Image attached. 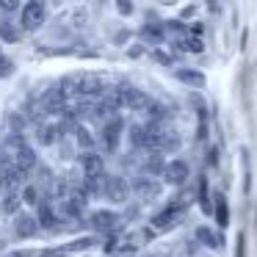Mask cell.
<instances>
[{
	"mask_svg": "<svg viewBox=\"0 0 257 257\" xmlns=\"http://www.w3.org/2000/svg\"><path fill=\"white\" fill-rule=\"evenodd\" d=\"M23 202H25V205H42V199H39V188H36V185H25V191H23Z\"/></svg>",
	"mask_w": 257,
	"mask_h": 257,
	"instance_id": "obj_19",
	"label": "cell"
},
{
	"mask_svg": "<svg viewBox=\"0 0 257 257\" xmlns=\"http://www.w3.org/2000/svg\"><path fill=\"white\" fill-rule=\"evenodd\" d=\"M6 147H9V152L14 150V155H17V152H20V150H25L28 144H25V136L20 133V130H12V133L6 136Z\"/></svg>",
	"mask_w": 257,
	"mask_h": 257,
	"instance_id": "obj_16",
	"label": "cell"
},
{
	"mask_svg": "<svg viewBox=\"0 0 257 257\" xmlns=\"http://www.w3.org/2000/svg\"><path fill=\"white\" fill-rule=\"evenodd\" d=\"M141 36H144V39H152V42L163 39V23H147L144 28H141Z\"/></svg>",
	"mask_w": 257,
	"mask_h": 257,
	"instance_id": "obj_17",
	"label": "cell"
},
{
	"mask_svg": "<svg viewBox=\"0 0 257 257\" xmlns=\"http://www.w3.org/2000/svg\"><path fill=\"white\" fill-rule=\"evenodd\" d=\"M122 130H124V122H122V119H108V122L102 124L100 139H102V147H105L108 152H113V150L119 147V141H122Z\"/></svg>",
	"mask_w": 257,
	"mask_h": 257,
	"instance_id": "obj_1",
	"label": "cell"
},
{
	"mask_svg": "<svg viewBox=\"0 0 257 257\" xmlns=\"http://www.w3.org/2000/svg\"><path fill=\"white\" fill-rule=\"evenodd\" d=\"M9 257H31V251H14V254H9Z\"/></svg>",
	"mask_w": 257,
	"mask_h": 257,
	"instance_id": "obj_32",
	"label": "cell"
},
{
	"mask_svg": "<svg viewBox=\"0 0 257 257\" xmlns=\"http://www.w3.org/2000/svg\"><path fill=\"white\" fill-rule=\"evenodd\" d=\"M147 169H150V172H166V163H163V155L161 152H155V155L150 158V161H147Z\"/></svg>",
	"mask_w": 257,
	"mask_h": 257,
	"instance_id": "obj_23",
	"label": "cell"
},
{
	"mask_svg": "<svg viewBox=\"0 0 257 257\" xmlns=\"http://www.w3.org/2000/svg\"><path fill=\"white\" fill-rule=\"evenodd\" d=\"M196 240H199V243H205V246H210V249H218V246H221V238H218L213 229H207V227L196 229Z\"/></svg>",
	"mask_w": 257,
	"mask_h": 257,
	"instance_id": "obj_14",
	"label": "cell"
},
{
	"mask_svg": "<svg viewBox=\"0 0 257 257\" xmlns=\"http://www.w3.org/2000/svg\"><path fill=\"white\" fill-rule=\"evenodd\" d=\"M199 205H202V210H205V213H210V194H207V183H205V180L199 183Z\"/></svg>",
	"mask_w": 257,
	"mask_h": 257,
	"instance_id": "obj_24",
	"label": "cell"
},
{
	"mask_svg": "<svg viewBox=\"0 0 257 257\" xmlns=\"http://www.w3.org/2000/svg\"><path fill=\"white\" fill-rule=\"evenodd\" d=\"M36 218H39V224H42L45 229H56V227H58V221H61V213H58V210H56V207H53L47 199H42Z\"/></svg>",
	"mask_w": 257,
	"mask_h": 257,
	"instance_id": "obj_4",
	"label": "cell"
},
{
	"mask_svg": "<svg viewBox=\"0 0 257 257\" xmlns=\"http://www.w3.org/2000/svg\"><path fill=\"white\" fill-rule=\"evenodd\" d=\"M169 28H172V31H183V25H180L177 20H169Z\"/></svg>",
	"mask_w": 257,
	"mask_h": 257,
	"instance_id": "obj_31",
	"label": "cell"
},
{
	"mask_svg": "<svg viewBox=\"0 0 257 257\" xmlns=\"http://www.w3.org/2000/svg\"><path fill=\"white\" fill-rule=\"evenodd\" d=\"M0 75H12V61H6L3 56H0Z\"/></svg>",
	"mask_w": 257,
	"mask_h": 257,
	"instance_id": "obj_27",
	"label": "cell"
},
{
	"mask_svg": "<svg viewBox=\"0 0 257 257\" xmlns=\"http://www.w3.org/2000/svg\"><path fill=\"white\" fill-rule=\"evenodd\" d=\"M127 194H130V185L124 183L122 177H108V183H105V196L111 202H124Z\"/></svg>",
	"mask_w": 257,
	"mask_h": 257,
	"instance_id": "obj_5",
	"label": "cell"
},
{
	"mask_svg": "<svg viewBox=\"0 0 257 257\" xmlns=\"http://www.w3.org/2000/svg\"><path fill=\"white\" fill-rule=\"evenodd\" d=\"M0 39H6V42H17V39H20V31L14 28V25H9V23H0Z\"/></svg>",
	"mask_w": 257,
	"mask_h": 257,
	"instance_id": "obj_21",
	"label": "cell"
},
{
	"mask_svg": "<svg viewBox=\"0 0 257 257\" xmlns=\"http://www.w3.org/2000/svg\"><path fill=\"white\" fill-rule=\"evenodd\" d=\"M14 166H17L23 174H28L31 169L39 166V158H36V152L31 150V147H25V150H20L17 155H14Z\"/></svg>",
	"mask_w": 257,
	"mask_h": 257,
	"instance_id": "obj_6",
	"label": "cell"
},
{
	"mask_svg": "<svg viewBox=\"0 0 257 257\" xmlns=\"http://www.w3.org/2000/svg\"><path fill=\"white\" fill-rule=\"evenodd\" d=\"M75 141H78V147L83 152H91V147H94V136H91V130L89 127H75Z\"/></svg>",
	"mask_w": 257,
	"mask_h": 257,
	"instance_id": "obj_13",
	"label": "cell"
},
{
	"mask_svg": "<svg viewBox=\"0 0 257 257\" xmlns=\"http://www.w3.org/2000/svg\"><path fill=\"white\" fill-rule=\"evenodd\" d=\"M20 23H23L25 31H36L42 28V23H45V6L42 3H28V6L23 9V17H20Z\"/></svg>",
	"mask_w": 257,
	"mask_h": 257,
	"instance_id": "obj_2",
	"label": "cell"
},
{
	"mask_svg": "<svg viewBox=\"0 0 257 257\" xmlns=\"http://www.w3.org/2000/svg\"><path fill=\"white\" fill-rule=\"evenodd\" d=\"M75 91L100 97L102 94V80L100 78H91V75H83V78H78V83H75Z\"/></svg>",
	"mask_w": 257,
	"mask_h": 257,
	"instance_id": "obj_8",
	"label": "cell"
},
{
	"mask_svg": "<svg viewBox=\"0 0 257 257\" xmlns=\"http://www.w3.org/2000/svg\"><path fill=\"white\" fill-rule=\"evenodd\" d=\"M136 191H139L141 196H152V194H158V183H152V180H139V183H136Z\"/></svg>",
	"mask_w": 257,
	"mask_h": 257,
	"instance_id": "obj_20",
	"label": "cell"
},
{
	"mask_svg": "<svg viewBox=\"0 0 257 257\" xmlns=\"http://www.w3.org/2000/svg\"><path fill=\"white\" fill-rule=\"evenodd\" d=\"M150 113H152V116H166V108L158 105V102H152V105H150Z\"/></svg>",
	"mask_w": 257,
	"mask_h": 257,
	"instance_id": "obj_26",
	"label": "cell"
},
{
	"mask_svg": "<svg viewBox=\"0 0 257 257\" xmlns=\"http://www.w3.org/2000/svg\"><path fill=\"white\" fill-rule=\"evenodd\" d=\"M177 78L183 80L185 86H194V89H202V86H205V75H202V72H194V69H180Z\"/></svg>",
	"mask_w": 257,
	"mask_h": 257,
	"instance_id": "obj_12",
	"label": "cell"
},
{
	"mask_svg": "<svg viewBox=\"0 0 257 257\" xmlns=\"http://www.w3.org/2000/svg\"><path fill=\"white\" fill-rule=\"evenodd\" d=\"M116 221H119V216L113 210H97L94 216H91V224H94L97 229H111V227H116Z\"/></svg>",
	"mask_w": 257,
	"mask_h": 257,
	"instance_id": "obj_10",
	"label": "cell"
},
{
	"mask_svg": "<svg viewBox=\"0 0 257 257\" xmlns=\"http://www.w3.org/2000/svg\"><path fill=\"white\" fill-rule=\"evenodd\" d=\"M20 205H23V196H17V191H6V194L0 196V207H3V213H17Z\"/></svg>",
	"mask_w": 257,
	"mask_h": 257,
	"instance_id": "obj_11",
	"label": "cell"
},
{
	"mask_svg": "<svg viewBox=\"0 0 257 257\" xmlns=\"http://www.w3.org/2000/svg\"><path fill=\"white\" fill-rule=\"evenodd\" d=\"M155 56H158V61H161V64H172V58H169V56H166V53H163V50H158Z\"/></svg>",
	"mask_w": 257,
	"mask_h": 257,
	"instance_id": "obj_30",
	"label": "cell"
},
{
	"mask_svg": "<svg viewBox=\"0 0 257 257\" xmlns=\"http://www.w3.org/2000/svg\"><path fill=\"white\" fill-rule=\"evenodd\" d=\"M188 177H191V166H188L185 161H169V163H166L163 180H166L169 185H183Z\"/></svg>",
	"mask_w": 257,
	"mask_h": 257,
	"instance_id": "obj_3",
	"label": "cell"
},
{
	"mask_svg": "<svg viewBox=\"0 0 257 257\" xmlns=\"http://www.w3.org/2000/svg\"><path fill=\"white\" fill-rule=\"evenodd\" d=\"M116 9H119L122 14H130V12H133V6H130V3H116Z\"/></svg>",
	"mask_w": 257,
	"mask_h": 257,
	"instance_id": "obj_29",
	"label": "cell"
},
{
	"mask_svg": "<svg viewBox=\"0 0 257 257\" xmlns=\"http://www.w3.org/2000/svg\"><path fill=\"white\" fill-rule=\"evenodd\" d=\"M177 47H180V50H188V53H202V50H205L199 39H180Z\"/></svg>",
	"mask_w": 257,
	"mask_h": 257,
	"instance_id": "obj_22",
	"label": "cell"
},
{
	"mask_svg": "<svg viewBox=\"0 0 257 257\" xmlns=\"http://www.w3.org/2000/svg\"><path fill=\"white\" fill-rule=\"evenodd\" d=\"M243 232H238V246H235V257H243Z\"/></svg>",
	"mask_w": 257,
	"mask_h": 257,
	"instance_id": "obj_28",
	"label": "cell"
},
{
	"mask_svg": "<svg viewBox=\"0 0 257 257\" xmlns=\"http://www.w3.org/2000/svg\"><path fill=\"white\" fill-rule=\"evenodd\" d=\"M0 9H3V12H17V3H14V0H0Z\"/></svg>",
	"mask_w": 257,
	"mask_h": 257,
	"instance_id": "obj_25",
	"label": "cell"
},
{
	"mask_svg": "<svg viewBox=\"0 0 257 257\" xmlns=\"http://www.w3.org/2000/svg\"><path fill=\"white\" fill-rule=\"evenodd\" d=\"M14 229H17V235H23V238H31V235H36L42 229V224L36 216H17Z\"/></svg>",
	"mask_w": 257,
	"mask_h": 257,
	"instance_id": "obj_7",
	"label": "cell"
},
{
	"mask_svg": "<svg viewBox=\"0 0 257 257\" xmlns=\"http://www.w3.org/2000/svg\"><path fill=\"white\" fill-rule=\"evenodd\" d=\"M80 166H83L86 177H89V174H100L102 172V155H97L94 150L83 152V155H80Z\"/></svg>",
	"mask_w": 257,
	"mask_h": 257,
	"instance_id": "obj_9",
	"label": "cell"
},
{
	"mask_svg": "<svg viewBox=\"0 0 257 257\" xmlns=\"http://www.w3.org/2000/svg\"><path fill=\"white\" fill-rule=\"evenodd\" d=\"M56 141H58V127L56 124H47V127L39 130V144L50 147V144H56Z\"/></svg>",
	"mask_w": 257,
	"mask_h": 257,
	"instance_id": "obj_18",
	"label": "cell"
},
{
	"mask_svg": "<svg viewBox=\"0 0 257 257\" xmlns=\"http://www.w3.org/2000/svg\"><path fill=\"white\" fill-rule=\"evenodd\" d=\"M216 221L218 227H227L229 224V210H227V199L221 194H216Z\"/></svg>",
	"mask_w": 257,
	"mask_h": 257,
	"instance_id": "obj_15",
	"label": "cell"
}]
</instances>
